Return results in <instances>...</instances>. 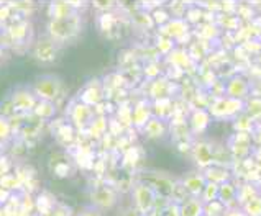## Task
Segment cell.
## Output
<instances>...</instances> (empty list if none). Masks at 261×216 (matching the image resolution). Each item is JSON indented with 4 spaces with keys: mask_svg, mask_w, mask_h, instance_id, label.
<instances>
[{
    "mask_svg": "<svg viewBox=\"0 0 261 216\" xmlns=\"http://www.w3.org/2000/svg\"><path fill=\"white\" fill-rule=\"evenodd\" d=\"M259 63H261V56H259Z\"/></svg>",
    "mask_w": 261,
    "mask_h": 216,
    "instance_id": "7402d4cb",
    "label": "cell"
},
{
    "mask_svg": "<svg viewBox=\"0 0 261 216\" xmlns=\"http://www.w3.org/2000/svg\"><path fill=\"white\" fill-rule=\"evenodd\" d=\"M191 156L192 161L196 162V166L200 170H205L215 164L214 156V143L208 139H197L191 144Z\"/></svg>",
    "mask_w": 261,
    "mask_h": 216,
    "instance_id": "7a4b0ae2",
    "label": "cell"
},
{
    "mask_svg": "<svg viewBox=\"0 0 261 216\" xmlns=\"http://www.w3.org/2000/svg\"><path fill=\"white\" fill-rule=\"evenodd\" d=\"M225 211H227V208L223 206L219 200L204 205V216H222Z\"/></svg>",
    "mask_w": 261,
    "mask_h": 216,
    "instance_id": "e0dca14e",
    "label": "cell"
},
{
    "mask_svg": "<svg viewBox=\"0 0 261 216\" xmlns=\"http://www.w3.org/2000/svg\"><path fill=\"white\" fill-rule=\"evenodd\" d=\"M237 192H238V185L233 180L219 185V202L225 208L237 206Z\"/></svg>",
    "mask_w": 261,
    "mask_h": 216,
    "instance_id": "ba28073f",
    "label": "cell"
},
{
    "mask_svg": "<svg viewBox=\"0 0 261 216\" xmlns=\"http://www.w3.org/2000/svg\"><path fill=\"white\" fill-rule=\"evenodd\" d=\"M179 183L182 185L191 197L200 198V193H202L207 180H205L202 170H189V172H186L181 178H179Z\"/></svg>",
    "mask_w": 261,
    "mask_h": 216,
    "instance_id": "3957f363",
    "label": "cell"
},
{
    "mask_svg": "<svg viewBox=\"0 0 261 216\" xmlns=\"http://www.w3.org/2000/svg\"><path fill=\"white\" fill-rule=\"evenodd\" d=\"M156 202V193L151 187H148L145 183H140L137 185L135 189V203L138 206V210L141 213H150L154 206Z\"/></svg>",
    "mask_w": 261,
    "mask_h": 216,
    "instance_id": "8992f818",
    "label": "cell"
},
{
    "mask_svg": "<svg viewBox=\"0 0 261 216\" xmlns=\"http://www.w3.org/2000/svg\"><path fill=\"white\" fill-rule=\"evenodd\" d=\"M181 216H204V202L199 197H189L184 203L179 205Z\"/></svg>",
    "mask_w": 261,
    "mask_h": 216,
    "instance_id": "9c48e42d",
    "label": "cell"
},
{
    "mask_svg": "<svg viewBox=\"0 0 261 216\" xmlns=\"http://www.w3.org/2000/svg\"><path fill=\"white\" fill-rule=\"evenodd\" d=\"M163 216H181V208H179L177 203L171 202V203L165 208V213H163Z\"/></svg>",
    "mask_w": 261,
    "mask_h": 216,
    "instance_id": "ac0fdd59",
    "label": "cell"
},
{
    "mask_svg": "<svg viewBox=\"0 0 261 216\" xmlns=\"http://www.w3.org/2000/svg\"><path fill=\"white\" fill-rule=\"evenodd\" d=\"M168 26H169L168 33H169V35H173V36H176V38H181L182 35L189 33V25L186 23L184 20H173Z\"/></svg>",
    "mask_w": 261,
    "mask_h": 216,
    "instance_id": "9a60e30c",
    "label": "cell"
},
{
    "mask_svg": "<svg viewBox=\"0 0 261 216\" xmlns=\"http://www.w3.org/2000/svg\"><path fill=\"white\" fill-rule=\"evenodd\" d=\"M245 111H247V115L251 118L253 121L259 123L261 121V99L259 97H248L247 100H245Z\"/></svg>",
    "mask_w": 261,
    "mask_h": 216,
    "instance_id": "8fae6325",
    "label": "cell"
},
{
    "mask_svg": "<svg viewBox=\"0 0 261 216\" xmlns=\"http://www.w3.org/2000/svg\"><path fill=\"white\" fill-rule=\"evenodd\" d=\"M253 154H255V158L258 162H261V146H256V149L253 151Z\"/></svg>",
    "mask_w": 261,
    "mask_h": 216,
    "instance_id": "44dd1931",
    "label": "cell"
},
{
    "mask_svg": "<svg viewBox=\"0 0 261 216\" xmlns=\"http://www.w3.org/2000/svg\"><path fill=\"white\" fill-rule=\"evenodd\" d=\"M258 193H259V189L256 187L255 183H251V182L238 185V192H237V203H238V206L243 205L245 202H248L250 198L258 195Z\"/></svg>",
    "mask_w": 261,
    "mask_h": 216,
    "instance_id": "30bf717a",
    "label": "cell"
},
{
    "mask_svg": "<svg viewBox=\"0 0 261 216\" xmlns=\"http://www.w3.org/2000/svg\"><path fill=\"white\" fill-rule=\"evenodd\" d=\"M250 95V82L243 76H232L225 82V97L235 100H247Z\"/></svg>",
    "mask_w": 261,
    "mask_h": 216,
    "instance_id": "5b68a950",
    "label": "cell"
},
{
    "mask_svg": "<svg viewBox=\"0 0 261 216\" xmlns=\"http://www.w3.org/2000/svg\"><path fill=\"white\" fill-rule=\"evenodd\" d=\"M251 141L255 144L261 146V121L255 125V130L251 131Z\"/></svg>",
    "mask_w": 261,
    "mask_h": 216,
    "instance_id": "d6986e66",
    "label": "cell"
},
{
    "mask_svg": "<svg viewBox=\"0 0 261 216\" xmlns=\"http://www.w3.org/2000/svg\"><path fill=\"white\" fill-rule=\"evenodd\" d=\"M240 208L247 216H261V193H258V195L250 198L248 202L240 205Z\"/></svg>",
    "mask_w": 261,
    "mask_h": 216,
    "instance_id": "4fadbf2b",
    "label": "cell"
},
{
    "mask_svg": "<svg viewBox=\"0 0 261 216\" xmlns=\"http://www.w3.org/2000/svg\"><path fill=\"white\" fill-rule=\"evenodd\" d=\"M255 125L256 121H253L247 113H242L233 120V128L237 130V133H250L251 135V131L255 130Z\"/></svg>",
    "mask_w": 261,
    "mask_h": 216,
    "instance_id": "7c38bea8",
    "label": "cell"
},
{
    "mask_svg": "<svg viewBox=\"0 0 261 216\" xmlns=\"http://www.w3.org/2000/svg\"><path fill=\"white\" fill-rule=\"evenodd\" d=\"M212 121V116L208 113L207 108H192L188 118V126L191 135L194 136H200L204 135L205 130L208 128V125Z\"/></svg>",
    "mask_w": 261,
    "mask_h": 216,
    "instance_id": "277c9868",
    "label": "cell"
},
{
    "mask_svg": "<svg viewBox=\"0 0 261 216\" xmlns=\"http://www.w3.org/2000/svg\"><path fill=\"white\" fill-rule=\"evenodd\" d=\"M222 216H247V214L242 211L240 206H233V208H227V211Z\"/></svg>",
    "mask_w": 261,
    "mask_h": 216,
    "instance_id": "ffe728a7",
    "label": "cell"
},
{
    "mask_svg": "<svg viewBox=\"0 0 261 216\" xmlns=\"http://www.w3.org/2000/svg\"><path fill=\"white\" fill-rule=\"evenodd\" d=\"M204 172V177L207 182H212V183H217V185H222L225 182H230L232 180V170H230L227 166H219V164H214V166L207 167Z\"/></svg>",
    "mask_w": 261,
    "mask_h": 216,
    "instance_id": "52a82bcc",
    "label": "cell"
},
{
    "mask_svg": "<svg viewBox=\"0 0 261 216\" xmlns=\"http://www.w3.org/2000/svg\"><path fill=\"white\" fill-rule=\"evenodd\" d=\"M208 113L217 120H235L237 116L245 113V102L228 99V97H219L208 105Z\"/></svg>",
    "mask_w": 261,
    "mask_h": 216,
    "instance_id": "6da1fadb",
    "label": "cell"
},
{
    "mask_svg": "<svg viewBox=\"0 0 261 216\" xmlns=\"http://www.w3.org/2000/svg\"><path fill=\"white\" fill-rule=\"evenodd\" d=\"M146 130H148V133H150V136H153V138H160V136L165 135V131H166L165 123H163L161 120H158V118H153V120L148 121Z\"/></svg>",
    "mask_w": 261,
    "mask_h": 216,
    "instance_id": "2e32d148",
    "label": "cell"
},
{
    "mask_svg": "<svg viewBox=\"0 0 261 216\" xmlns=\"http://www.w3.org/2000/svg\"><path fill=\"white\" fill-rule=\"evenodd\" d=\"M200 200L205 203H211V202H215V200H219V185L217 183H212V182H207L205 187L200 193Z\"/></svg>",
    "mask_w": 261,
    "mask_h": 216,
    "instance_id": "5bb4252c",
    "label": "cell"
}]
</instances>
